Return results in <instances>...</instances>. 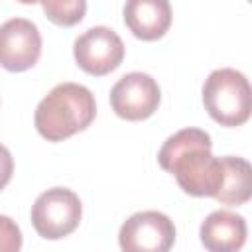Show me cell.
I'll list each match as a JSON object with an SVG mask.
<instances>
[{"label":"cell","mask_w":252,"mask_h":252,"mask_svg":"<svg viewBox=\"0 0 252 252\" xmlns=\"http://www.w3.org/2000/svg\"><path fill=\"white\" fill-rule=\"evenodd\" d=\"M211 136L201 128H183L158 152L159 167L173 173L179 187L193 197H215L222 185V159L211 154Z\"/></svg>","instance_id":"6da1fadb"},{"label":"cell","mask_w":252,"mask_h":252,"mask_svg":"<svg viewBox=\"0 0 252 252\" xmlns=\"http://www.w3.org/2000/svg\"><path fill=\"white\" fill-rule=\"evenodd\" d=\"M96 114L93 93L79 83L55 85L37 104L33 122L49 142H61L85 130Z\"/></svg>","instance_id":"7a4b0ae2"},{"label":"cell","mask_w":252,"mask_h":252,"mask_svg":"<svg viewBox=\"0 0 252 252\" xmlns=\"http://www.w3.org/2000/svg\"><path fill=\"white\" fill-rule=\"evenodd\" d=\"M203 104L209 116L222 126H240L252 112V91L244 73L215 69L203 85Z\"/></svg>","instance_id":"3957f363"},{"label":"cell","mask_w":252,"mask_h":252,"mask_svg":"<svg viewBox=\"0 0 252 252\" xmlns=\"http://www.w3.org/2000/svg\"><path fill=\"white\" fill-rule=\"evenodd\" d=\"M83 217L81 199L67 187L43 191L32 205V224L41 238L59 240L71 234Z\"/></svg>","instance_id":"277c9868"},{"label":"cell","mask_w":252,"mask_h":252,"mask_svg":"<svg viewBox=\"0 0 252 252\" xmlns=\"http://www.w3.org/2000/svg\"><path fill=\"white\" fill-rule=\"evenodd\" d=\"M118 242L124 252H167L175 242V224L159 211H140L124 220Z\"/></svg>","instance_id":"5b68a950"},{"label":"cell","mask_w":252,"mask_h":252,"mask_svg":"<svg viewBox=\"0 0 252 252\" xmlns=\"http://www.w3.org/2000/svg\"><path fill=\"white\" fill-rule=\"evenodd\" d=\"M73 55L85 73L102 77L122 63L124 43L114 30L106 26H94L75 39Z\"/></svg>","instance_id":"8992f818"},{"label":"cell","mask_w":252,"mask_h":252,"mask_svg":"<svg viewBox=\"0 0 252 252\" xmlns=\"http://www.w3.org/2000/svg\"><path fill=\"white\" fill-rule=\"evenodd\" d=\"M158 81L142 71L120 77L110 89V106L124 120H146L159 106Z\"/></svg>","instance_id":"52a82bcc"},{"label":"cell","mask_w":252,"mask_h":252,"mask_svg":"<svg viewBox=\"0 0 252 252\" xmlns=\"http://www.w3.org/2000/svg\"><path fill=\"white\" fill-rule=\"evenodd\" d=\"M41 55V33L26 18H12L0 26V65L22 73L37 63Z\"/></svg>","instance_id":"ba28073f"},{"label":"cell","mask_w":252,"mask_h":252,"mask_svg":"<svg viewBox=\"0 0 252 252\" xmlns=\"http://www.w3.org/2000/svg\"><path fill=\"white\" fill-rule=\"evenodd\" d=\"M122 14L128 30L144 41L163 37L171 26L169 0H126Z\"/></svg>","instance_id":"9c48e42d"},{"label":"cell","mask_w":252,"mask_h":252,"mask_svg":"<svg viewBox=\"0 0 252 252\" xmlns=\"http://www.w3.org/2000/svg\"><path fill=\"white\" fill-rule=\"evenodd\" d=\"M246 220L232 211H213L201 224V244L211 252H234L246 242Z\"/></svg>","instance_id":"30bf717a"},{"label":"cell","mask_w":252,"mask_h":252,"mask_svg":"<svg viewBox=\"0 0 252 252\" xmlns=\"http://www.w3.org/2000/svg\"><path fill=\"white\" fill-rule=\"evenodd\" d=\"M222 167L224 177L222 185L217 191L215 199L222 205H244L252 195V167L244 158L224 156Z\"/></svg>","instance_id":"8fae6325"},{"label":"cell","mask_w":252,"mask_h":252,"mask_svg":"<svg viewBox=\"0 0 252 252\" xmlns=\"http://www.w3.org/2000/svg\"><path fill=\"white\" fill-rule=\"evenodd\" d=\"M49 22L71 28L79 24L87 12V0H39Z\"/></svg>","instance_id":"7c38bea8"},{"label":"cell","mask_w":252,"mask_h":252,"mask_svg":"<svg viewBox=\"0 0 252 252\" xmlns=\"http://www.w3.org/2000/svg\"><path fill=\"white\" fill-rule=\"evenodd\" d=\"M22 248L20 226L6 215H0V252H18Z\"/></svg>","instance_id":"4fadbf2b"},{"label":"cell","mask_w":252,"mask_h":252,"mask_svg":"<svg viewBox=\"0 0 252 252\" xmlns=\"http://www.w3.org/2000/svg\"><path fill=\"white\" fill-rule=\"evenodd\" d=\"M12 173H14V159H12V154L6 146L0 144V191L10 183L12 179Z\"/></svg>","instance_id":"5bb4252c"},{"label":"cell","mask_w":252,"mask_h":252,"mask_svg":"<svg viewBox=\"0 0 252 252\" xmlns=\"http://www.w3.org/2000/svg\"><path fill=\"white\" fill-rule=\"evenodd\" d=\"M18 2H22V4H35V2H39V0H18Z\"/></svg>","instance_id":"9a60e30c"}]
</instances>
